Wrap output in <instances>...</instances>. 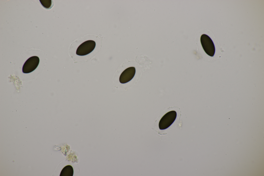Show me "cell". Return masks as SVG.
Returning a JSON list of instances; mask_svg holds the SVG:
<instances>
[{"label": "cell", "mask_w": 264, "mask_h": 176, "mask_svg": "<svg viewBox=\"0 0 264 176\" xmlns=\"http://www.w3.org/2000/svg\"><path fill=\"white\" fill-rule=\"evenodd\" d=\"M95 46L96 43L94 41L89 40L85 41L78 46L76 54L80 56L87 55L94 50Z\"/></svg>", "instance_id": "3"}, {"label": "cell", "mask_w": 264, "mask_h": 176, "mask_svg": "<svg viewBox=\"0 0 264 176\" xmlns=\"http://www.w3.org/2000/svg\"><path fill=\"white\" fill-rule=\"evenodd\" d=\"M135 72V69L134 67H129L125 69L120 76V82L121 83L124 84L129 82L134 77Z\"/></svg>", "instance_id": "5"}, {"label": "cell", "mask_w": 264, "mask_h": 176, "mask_svg": "<svg viewBox=\"0 0 264 176\" xmlns=\"http://www.w3.org/2000/svg\"><path fill=\"white\" fill-rule=\"evenodd\" d=\"M39 1L42 5L45 8L49 9L51 7L52 1L51 0H40Z\"/></svg>", "instance_id": "7"}, {"label": "cell", "mask_w": 264, "mask_h": 176, "mask_svg": "<svg viewBox=\"0 0 264 176\" xmlns=\"http://www.w3.org/2000/svg\"><path fill=\"white\" fill-rule=\"evenodd\" d=\"M200 41L205 52L210 56H213L215 49L214 43L211 38L208 35L203 34L201 37Z\"/></svg>", "instance_id": "1"}, {"label": "cell", "mask_w": 264, "mask_h": 176, "mask_svg": "<svg viewBox=\"0 0 264 176\" xmlns=\"http://www.w3.org/2000/svg\"><path fill=\"white\" fill-rule=\"evenodd\" d=\"M39 62V57L34 56L28 58L25 62L23 66L22 71L23 73H30L36 69Z\"/></svg>", "instance_id": "4"}, {"label": "cell", "mask_w": 264, "mask_h": 176, "mask_svg": "<svg viewBox=\"0 0 264 176\" xmlns=\"http://www.w3.org/2000/svg\"><path fill=\"white\" fill-rule=\"evenodd\" d=\"M73 170L72 166L67 165L64 167L62 170L60 176H72Z\"/></svg>", "instance_id": "6"}, {"label": "cell", "mask_w": 264, "mask_h": 176, "mask_svg": "<svg viewBox=\"0 0 264 176\" xmlns=\"http://www.w3.org/2000/svg\"><path fill=\"white\" fill-rule=\"evenodd\" d=\"M176 117L177 113L175 111H171L166 113L159 121V129L163 130L169 127L174 122Z\"/></svg>", "instance_id": "2"}]
</instances>
